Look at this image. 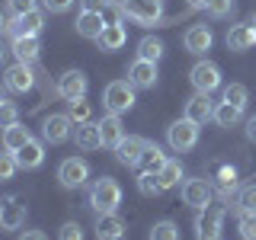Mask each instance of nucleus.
I'll use <instances>...</instances> for the list:
<instances>
[{"mask_svg": "<svg viewBox=\"0 0 256 240\" xmlns=\"http://www.w3.org/2000/svg\"><path fill=\"white\" fill-rule=\"evenodd\" d=\"M90 205H93V212H100V214H116L118 205H122V186H118L112 176L96 180L93 189H90Z\"/></svg>", "mask_w": 256, "mask_h": 240, "instance_id": "f257e3e1", "label": "nucleus"}, {"mask_svg": "<svg viewBox=\"0 0 256 240\" xmlns=\"http://www.w3.org/2000/svg\"><path fill=\"white\" fill-rule=\"evenodd\" d=\"M102 106L116 116L134 109V84L132 80H112V84L102 90Z\"/></svg>", "mask_w": 256, "mask_h": 240, "instance_id": "f03ea898", "label": "nucleus"}, {"mask_svg": "<svg viewBox=\"0 0 256 240\" xmlns=\"http://www.w3.org/2000/svg\"><path fill=\"white\" fill-rule=\"evenodd\" d=\"M122 16L141 22V26H154V22L164 20V0H125Z\"/></svg>", "mask_w": 256, "mask_h": 240, "instance_id": "7ed1b4c3", "label": "nucleus"}, {"mask_svg": "<svg viewBox=\"0 0 256 240\" xmlns=\"http://www.w3.org/2000/svg\"><path fill=\"white\" fill-rule=\"evenodd\" d=\"M198 128L202 125L189 122V118H180V122H173L166 128V141H170V148L176 154H186V150H192L198 144Z\"/></svg>", "mask_w": 256, "mask_h": 240, "instance_id": "20e7f679", "label": "nucleus"}, {"mask_svg": "<svg viewBox=\"0 0 256 240\" xmlns=\"http://www.w3.org/2000/svg\"><path fill=\"white\" fill-rule=\"evenodd\" d=\"M42 138L45 144H64L74 138V118L68 112H52L42 122Z\"/></svg>", "mask_w": 256, "mask_h": 240, "instance_id": "39448f33", "label": "nucleus"}, {"mask_svg": "<svg viewBox=\"0 0 256 240\" xmlns=\"http://www.w3.org/2000/svg\"><path fill=\"white\" fill-rule=\"evenodd\" d=\"M86 180H90V164H86L84 157H68L61 160L58 166V182L64 189H80L86 186Z\"/></svg>", "mask_w": 256, "mask_h": 240, "instance_id": "423d86ee", "label": "nucleus"}, {"mask_svg": "<svg viewBox=\"0 0 256 240\" xmlns=\"http://www.w3.org/2000/svg\"><path fill=\"white\" fill-rule=\"evenodd\" d=\"M189 80L196 86V93H214L221 86V68L214 61H198L189 70Z\"/></svg>", "mask_w": 256, "mask_h": 240, "instance_id": "0eeeda50", "label": "nucleus"}, {"mask_svg": "<svg viewBox=\"0 0 256 240\" xmlns=\"http://www.w3.org/2000/svg\"><path fill=\"white\" fill-rule=\"evenodd\" d=\"M148 144H150V141L138 138V134H125V138L118 141V148H116V157H118V164H122V166H128V170L141 166V160H144V150H148Z\"/></svg>", "mask_w": 256, "mask_h": 240, "instance_id": "6e6552de", "label": "nucleus"}, {"mask_svg": "<svg viewBox=\"0 0 256 240\" xmlns=\"http://www.w3.org/2000/svg\"><path fill=\"white\" fill-rule=\"evenodd\" d=\"M224 214H221V208H202L198 212V218H196V237L198 240H221L224 234Z\"/></svg>", "mask_w": 256, "mask_h": 240, "instance_id": "1a4fd4ad", "label": "nucleus"}, {"mask_svg": "<svg viewBox=\"0 0 256 240\" xmlns=\"http://www.w3.org/2000/svg\"><path fill=\"white\" fill-rule=\"evenodd\" d=\"M42 29H45V13H42V10H29V13L13 16V20L6 22V32H10L13 38H22V36H38Z\"/></svg>", "mask_w": 256, "mask_h": 240, "instance_id": "9d476101", "label": "nucleus"}, {"mask_svg": "<svg viewBox=\"0 0 256 240\" xmlns=\"http://www.w3.org/2000/svg\"><path fill=\"white\" fill-rule=\"evenodd\" d=\"M58 96L68 102L86 100V74L84 70H64L58 77Z\"/></svg>", "mask_w": 256, "mask_h": 240, "instance_id": "9b49d317", "label": "nucleus"}, {"mask_svg": "<svg viewBox=\"0 0 256 240\" xmlns=\"http://www.w3.org/2000/svg\"><path fill=\"white\" fill-rule=\"evenodd\" d=\"M212 182L208 180H186L182 182V202H186L189 208H198V212H202V208H208L212 205Z\"/></svg>", "mask_w": 256, "mask_h": 240, "instance_id": "f8f14e48", "label": "nucleus"}, {"mask_svg": "<svg viewBox=\"0 0 256 240\" xmlns=\"http://www.w3.org/2000/svg\"><path fill=\"white\" fill-rule=\"evenodd\" d=\"M6 90L13 93H29L36 86V74H32V64H20L16 61L13 68H6V77H4Z\"/></svg>", "mask_w": 256, "mask_h": 240, "instance_id": "ddd939ff", "label": "nucleus"}, {"mask_svg": "<svg viewBox=\"0 0 256 240\" xmlns=\"http://www.w3.org/2000/svg\"><path fill=\"white\" fill-rule=\"evenodd\" d=\"M157 64L154 61H144V58H138L132 64V70H128V80L134 84V90H154L157 86Z\"/></svg>", "mask_w": 256, "mask_h": 240, "instance_id": "4468645a", "label": "nucleus"}, {"mask_svg": "<svg viewBox=\"0 0 256 240\" xmlns=\"http://www.w3.org/2000/svg\"><path fill=\"white\" fill-rule=\"evenodd\" d=\"M16 164H20V170H38V166L45 164V144L29 138L20 150H16Z\"/></svg>", "mask_w": 256, "mask_h": 240, "instance_id": "2eb2a0df", "label": "nucleus"}, {"mask_svg": "<svg viewBox=\"0 0 256 240\" xmlns=\"http://www.w3.org/2000/svg\"><path fill=\"white\" fill-rule=\"evenodd\" d=\"M100 125V134H102V148H118V141L125 138V125H122V116H116V112H109V116H102Z\"/></svg>", "mask_w": 256, "mask_h": 240, "instance_id": "dca6fc26", "label": "nucleus"}, {"mask_svg": "<svg viewBox=\"0 0 256 240\" xmlns=\"http://www.w3.org/2000/svg\"><path fill=\"white\" fill-rule=\"evenodd\" d=\"M182 45H186L189 54H205V52H212L214 36H212V29H208V26H189L186 38H182Z\"/></svg>", "mask_w": 256, "mask_h": 240, "instance_id": "f3484780", "label": "nucleus"}, {"mask_svg": "<svg viewBox=\"0 0 256 240\" xmlns=\"http://www.w3.org/2000/svg\"><path fill=\"white\" fill-rule=\"evenodd\" d=\"M186 118H189V122H196V125L212 122V118H214V106H212V100H208V93H196L186 102Z\"/></svg>", "mask_w": 256, "mask_h": 240, "instance_id": "a211bd4d", "label": "nucleus"}, {"mask_svg": "<svg viewBox=\"0 0 256 240\" xmlns=\"http://www.w3.org/2000/svg\"><path fill=\"white\" fill-rule=\"evenodd\" d=\"M74 26H77V36H80V38H93V42H96V38L102 36V29H106L109 22L102 20V13H90V10H84V13L77 16Z\"/></svg>", "mask_w": 256, "mask_h": 240, "instance_id": "6ab92c4d", "label": "nucleus"}, {"mask_svg": "<svg viewBox=\"0 0 256 240\" xmlns=\"http://www.w3.org/2000/svg\"><path fill=\"white\" fill-rule=\"evenodd\" d=\"M253 45H256L253 22H240V26H234L228 32V48H230V52H250Z\"/></svg>", "mask_w": 256, "mask_h": 240, "instance_id": "aec40b11", "label": "nucleus"}, {"mask_svg": "<svg viewBox=\"0 0 256 240\" xmlns=\"http://www.w3.org/2000/svg\"><path fill=\"white\" fill-rule=\"evenodd\" d=\"M10 52L16 54V61H20V64H36V61H38V52H42V45H38V36L13 38Z\"/></svg>", "mask_w": 256, "mask_h": 240, "instance_id": "412c9836", "label": "nucleus"}, {"mask_svg": "<svg viewBox=\"0 0 256 240\" xmlns=\"http://www.w3.org/2000/svg\"><path fill=\"white\" fill-rule=\"evenodd\" d=\"M26 224V205H20L16 198L0 205V228L4 230H20Z\"/></svg>", "mask_w": 256, "mask_h": 240, "instance_id": "4be33fe9", "label": "nucleus"}, {"mask_svg": "<svg viewBox=\"0 0 256 240\" xmlns=\"http://www.w3.org/2000/svg\"><path fill=\"white\" fill-rule=\"evenodd\" d=\"M128 228L118 214H100V221H96V237L100 240H122Z\"/></svg>", "mask_w": 256, "mask_h": 240, "instance_id": "5701e85b", "label": "nucleus"}, {"mask_svg": "<svg viewBox=\"0 0 256 240\" xmlns=\"http://www.w3.org/2000/svg\"><path fill=\"white\" fill-rule=\"evenodd\" d=\"M74 141H77V148H80V150H100V148H102L100 125H93V122L74 125Z\"/></svg>", "mask_w": 256, "mask_h": 240, "instance_id": "b1692460", "label": "nucleus"}, {"mask_svg": "<svg viewBox=\"0 0 256 240\" xmlns=\"http://www.w3.org/2000/svg\"><path fill=\"white\" fill-rule=\"evenodd\" d=\"M96 42H100V48H102V52H118V48H122V45L128 42L125 22H122V20H118V22H109V26L102 29V36L96 38Z\"/></svg>", "mask_w": 256, "mask_h": 240, "instance_id": "393cba45", "label": "nucleus"}, {"mask_svg": "<svg viewBox=\"0 0 256 240\" xmlns=\"http://www.w3.org/2000/svg\"><path fill=\"white\" fill-rule=\"evenodd\" d=\"M29 138H32V134H29V128H26V125H20V122L10 125V128H4V150L16 154V150H20V148H22V144H26Z\"/></svg>", "mask_w": 256, "mask_h": 240, "instance_id": "a878e982", "label": "nucleus"}, {"mask_svg": "<svg viewBox=\"0 0 256 240\" xmlns=\"http://www.w3.org/2000/svg\"><path fill=\"white\" fill-rule=\"evenodd\" d=\"M157 180H160V186H164V192L173 189V186H180V180H182V164H180V160H170V157H166V164L160 166Z\"/></svg>", "mask_w": 256, "mask_h": 240, "instance_id": "bb28decb", "label": "nucleus"}, {"mask_svg": "<svg viewBox=\"0 0 256 240\" xmlns=\"http://www.w3.org/2000/svg\"><path fill=\"white\" fill-rule=\"evenodd\" d=\"M240 118H244V109L230 106V102H218V106H214V122L221 128H234Z\"/></svg>", "mask_w": 256, "mask_h": 240, "instance_id": "cd10ccee", "label": "nucleus"}, {"mask_svg": "<svg viewBox=\"0 0 256 240\" xmlns=\"http://www.w3.org/2000/svg\"><path fill=\"white\" fill-rule=\"evenodd\" d=\"M221 102H230V106H237V109H246V102H250V90H246L244 84H230V86H224Z\"/></svg>", "mask_w": 256, "mask_h": 240, "instance_id": "c85d7f7f", "label": "nucleus"}, {"mask_svg": "<svg viewBox=\"0 0 256 240\" xmlns=\"http://www.w3.org/2000/svg\"><path fill=\"white\" fill-rule=\"evenodd\" d=\"M138 58H144V61H160L164 58V42H160V38H141V45H138Z\"/></svg>", "mask_w": 256, "mask_h": 240, "instance_id": "c756f323", "label": "nucleus"}, {"mask_svg": "<svg viewBox=\"0 0 256 240\" xmlns=\"http://www.w3.org/2000/svg\"><path fill=\"white\" fill-rule=\"evenodd\" d=\"M144 166H148V173H160V166L166 164V157H164V150L157 148V144H148V150H144V160H141Z\"/></svg>", "mask_w": 256, "mask_h": 240, "instance_id": "7c9ffc66", "label": "nucleus"}, {"mask_svg": "<svg viewBox=\"0 0 256 240\" xmlns=\"http://www.w3.org/2000/svg\"><path fill=\"white\" fill-rule=\"evenodd\" d=\"M237 208H240V214H256V182H253V186H244V189H240Z\"/></svg>", "mask_w": 256, "mask_h": 240, "instance_id": "2f4dec72", "label": "nucleus"}, {"mask_svg": "<svg viewBox=\"0 0 256 240\" xmlns=\"http://www.w3.org/2000/svg\"><path fill=\"white\" fill-rule=\"evenodd\" d=\"M234 0H208V6H205V13L212 16V20H228L230 13H234Z\"/></svg>", "mask_w": 256, "mask_h": 240, "instance_id": "473e14b6", "label": "nucleus"}, {"mask_svg": "<svg viewBox=\"0 0 256 240\" xmlns=\"http://www.w3.org/2000/svg\"><path fill=\"white\" fill-rule=\"evenodd\" d=\"M150 240H180V228L173 221H157L150 228Z\"/></svg>", "mask_w": 256, "mask_h": 240, "instance_id": "72a5a7b5", "label": "nucleus"}, {"mask_svg": "<svg viewBox=\"0 0 256 240\" xmlns=\"http://www.w3.org/2000/svg\"><path fill=\"white\" fill-rule=\"evenodd\" d=\"M138 189H141V196H160V192H164V186H160V180H157V173H148V170L138 176Z\"/></svg>", "mask_w": 256, "mask_h": 240, "instance_id": "f704fd0d", "label": "nucleus"}, {"mask_svg": "<svg viewBox=\"0 0 256 240\" xmlns=\"http://www.w3.org/2000/svg\"><path fill=\"white\" fill-rule=\"evenodd\" d=\"M16 170H20V164H16V154H10V150H4L0 154V182H6V180H13Z\"/></svg>", "mask_w": 256, "mask_h": 240, "instance_id": "c9c22d12", "label": "nucleus"}, {"mask_svg": "<svg viewBox=\"0 0 256 240\" xmlns=\"http://www.w3.org/2000/svg\"><path fill=\"white\" fill-rule=\"evenodd\" d=\"M70 118H74V125H84V122H90V102L86 100H77V102H70V112H68Z\"/></svg>", "mask_w": 256, "mask_h": 240, "instance_id": "e433bc0d", "label": "nucleus"}, {"mask_svg": "<svg viewBox=\"0 0 256 240\" xmlns=\"http://www.w3.org/2000/svg\"><path fill=\"white\" fill-rule=\"evenodd\" d=\"M218 189H221L224 198H230V196L237 192V173H234V170H224L221 180H218Z\"/></svg>", "mask_w": 256, "mask_h": 240, "instance_id": "4c0bfd02", "label": "nucleus"}, {"mask_svg": "<svg viewBox=\"0 0 256 240\" xmlns=\"http://www.w3.org/2000/svg\"><path fill=\"white\" fill-rule=\"evenodd\" d=\"M20 122V109H16V102H4L0 106V128H10Z\"/></svg>", "mask_w": 256, "mask_h": 240, "instance_id": "58836bf2", "label": "nucleus"}, {"mask_svg": "<svg viewBox=\"0 0 256 240\" xmlns=\"http://www.w3.org/2000/svg\"><path fill=\"white\" fill-rule=\"evenodd\" d=\"M58 240H84V230H80L77 221H64L58 230Z\"/></svg>", "mask_w": 256, "mask_h": 240, "instance_id": "ea45409f", "label": "nucleus"}, {"mask_svg": "<svg viewBox=\"0 0 256 240\" xmlns=\"http://www.w3.org/2000/svg\"><path fill=\"white\" fill-rule=\"evenodd\" d=\"M240 237L256 240V214H240Z\"/></svg>", "mask_w": 256, "mask_h": 240, "instance_id": "a19ab883", "label": "nucleus"}, {"mask_svg": "<svg viewBox=\"0 0 256 240\" xmlns=\"http://www.w3.org/2000/svg\"><path fill=\"white\" fill-rule=\"evenodd\" d=\"M42 6L48 13H68L74 6V0H42Z\"/></svg>", "mask_w": 256, "mask_h": 240, "instance_id": "79ce46f5", "label": "nucleus"}, {"mask_svg": "<svg viewBox=\"0 0 256 240\" xmlns=\"http://www.w3.org/2000/svg\"><path fill=\"white\" fill-rule=\"evenodd\" d=\"M6 4H10V10H13V16H22V13L36 10V0H6Z\"/></svg>", "mask_w": 256, "mask_h": 240, "instance_id": "37998d69", "label": "nucleus"}, {"mask_svg": "<svg viewBox=\"0 0 256 240\" xmlns=\"http://www.w3.org/2000/svg\"><path fill=\"white\" fill-rule=\"evenodd\" d=\"M109 6V0H84V10H90V13H102Z\"/></svg>", "mask_w": 256, "mask_h": 240, "instance_id": "c03bdc74", "label": "nucleus"}, {"mask_svg": "<svg viewBox=\"0 0 256 240\" xmlns=\"http://www.w3.org/2000/svg\"><path fill=\"white\" fill-rule=\"evenodd\" d=\"M20 240H48V237L42 234V230H26V234H22Z\"/></svg>", "mask_w": 256, "mask_h": 240, "instance_id": "a18cd8bd", "label": "nucleus"}, {"mask_svg": "<svg viewBox=\"0 0 256 240\" xmlns=\"http://www.w3.org/2000/svg\"><path fill=\"white\" fill-rule=\"evenodd\" d=\"M246 138H250V141H256V116L250 118V122H246Z\"/></svg>", "mask_w": 256, "mask_h": 240, "instance_id": "49530a36", "label": "nucleus"}, {"mask_svg": "<svg viewBox=\"0 0 256 240\" xmlns=\"http://www.w3.org/2000/svg\"><path fill=\"white\" fill-rule=\"evenodd\" d=\"M186 4L192 6V10H205V6H208V0H186Z\"/></svg>", "mask_w": 256, "mask_h": 240, "instance_id": "de8ad7c7", "label": "nucleus"}, {"mask_svg": "<svg viewBox=\"0 0 256 240\" xmlns=\"http://www.w3.org/2000/svg\"><path fill=\"white\" fill-rule=\"evenodd\" d=\"M6 54H10V48H6V45H4V38H0V64L6 61Z\"/></svg>", "mask_w": 256, "mask_h": 240, "instance_id": "09e8293b", "label": "nucleus"}, {"mask_svg": "<svg viewBox=\"0 0 256 240\" xmlns=\"http://www.w3.org/2000/svg\"><path fill=\"white\" fill-rule=\"evenodd\" d=\"M6 32V20H4V13H0V36Z\"/></svg>", "mask_w": 256, "mask_h": 240, "instance_id": "8fccbe9b", "label": "nucleus"}, {"mask_svg": "<svg viewBox=\"0 0 256 240\" xmlns=\"http://www.w3.org/2000/svg\"><path fill=\"white\" fill-rule=\"evenodd\" d=\"M4 102H6V96H4V90H0V106H4Z\"/></svg>", "mask_w": 256, "mask_h": 240, "instance_id": "3c124183", "label": "nucleus"}, {"mask_svg": "<svg viewBox=\"0 0 256 240\" xmlns=\"http://www.w3.org/2000/svg\"><path fill=\"white\" fill-rule=\"evenodd\" d=\"M250 22H253V29H256V16H253V20H250Z\"/></svg>", "mask_w": 256, "mask_h": 240, "instance_id": "603ef678", "label": "nucleus"}]
</instances>
